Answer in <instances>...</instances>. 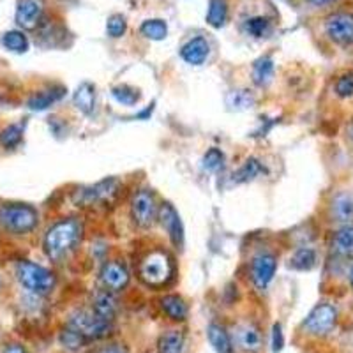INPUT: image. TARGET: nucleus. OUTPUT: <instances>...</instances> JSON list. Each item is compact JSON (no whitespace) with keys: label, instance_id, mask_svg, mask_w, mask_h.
Masks as SVG:
<instances>
[{"label":"nucleus","instance_id":"f257e3e1","mask_svg":"<svg viewBox=\"0 0 353 353\" xmlns=\"http://www.w3.org/2000/svg\"><path fill=\"white\" fill-rule=\"evenodd\" d=\"M80 239V225L74 219L59 221L44 235V253L50 260H61Z\"/></svg>","mask_w":353,"mask_h":353},{"label":"nucleus","instance_id":"f03ea898","mask_svg":"<svg viewBox=\"0 0 353 353\" xmlns=\"http://www.w3.org/2000/svg\"><path fill=\"white\" fill-rule=\"evenodd\" d=\"M37 210L25 203H8L0 209V225L8 232L23 235L37 226Z\"/></svg>","mask_w":353,"mask_h":353},{"label":"nucleus","instance_id":"7ed1b4c3","mask_svg":"<svg viewBox=\"0 0 353 353\" xmlns=\"http://www.w3.org/2000/svg\"><path fill=\"white\" fill-rule=\"evenodd\" d=\"M18 281L28 292L37 293V295H46L55 286V276L48 269H44L34 261L23 260L17 265Z\"/></svg>","mask_w":353,"mask_h":353},{"label":"nucleus","instance_id":"20e7f679","mask_svg":"<svg viewBox=\"0 0 353 353\" xmlns=\"http://www.w3.org/2000/svg\"><path fill=\"white\" fill-rule=\"evenodd\" d=\"M77 332H80L85 339H103L112 332V321L103 320L96 313L90 311H77L69 318V325Z\"/></svg>","mask_w":353,"mask_h":353},{"label":"nucleus","instance_id":"39448f33","mask_svg":"<svg viewBox=\"0 0 353 353\" xmlns=\"http://www.w3.org/2000/svg\"><path fill=\"white\" fill-rule=\"evenodd\" d=\"M140 277L147 285H165L172 277V263L168 254L152 253L145 258L140 265Z\"/></svg>","mask_w":353,"mask_h":353},{"label":"nucleus","instance_id":"423d86ee","mask_svg":"<svg viewBox=\"0 0 353 353\" xmlns=\"http://www.w3.org/2000/svg\"><path fill=\"white\" fill-rule=\"evenodd\" d=\"M119 181L115 179H106V181L97 182L96 185H88V188L78 189L72 200L74 203L83 205V207H90L94 203H106L112 201L119 193Z\"/></svg>","mask_w":353,"mask_h":353},{"label":"nucleus","instance_id":"0eeeda50","mask_svg":"<svg viewBox=\"0 0 353 353\" xmlns=\"http://www.w3.org/2000/svg\"><path fill=\"white\" fill-rule=\"evenodd\" d=\"M337 309L332 304H318L304 320V329L313 336H325L336 327Z\"/></svg>","mask_w":353,"mask_h":353},{"label":"nucleus","instance_id":"6e6552de","mask_svg":"<svg viewBox=\"0 0 353 353\" xmlns=\"http://www.w3.org/2000/svg\"><path fill=\"white\" fill-rule=\"evenodd\" d=\"M132 219L140 228H149L154 225V221L157 217V207L154 194L147 189L138 191L137 196L132 198Z\"/></svg>","mask_w":353,"mask_h":353},{"label":"nucleus","instance_id":"1a4fd4ad","mask_svg":"<svg viewBox=\"0 0 353 353\" xmlns=\"http://www.w3.org/2000/svg\"><path fill=\"white\" fill-rule=\"evenodd\" d=\"M325 32L330 37V41L341 44V46L353 44V14L336 12V14L329 17L325 21Z\"/></svg>","mask_w":353,"mask_h":353},{"label":"nucleus","instance_id":"9d476101","mask_svg":"<svg viewBox=\"0 0 353 353\" xmlns=\"http://www.w3.org/2000/svg\"><path fill=\"white\" fill-rule=\"evenodd\" d=\"M277 269V260L274 254L261 253L254 256L253 263H251V277L258 290H265L269 286V283L274 279V274Z\"/></svg>","mask_w":353,"mask_h":353},{"label":"nucleus","instance_id":"9b49d317","mask_svg":"<svg viewBox=\"0 0 353 353\" xmlns=\"http://www.w3.org/2000/svg\"><path fill=\"white\" fill-rule=\"evenodd\" d=\"M159 219L163 228L168 232L170 239H172L173 244L179 248V245L184 244V226H182V221L176 209L173 205L165 203L159 210Z\"/></svg>","mask_w":353,"mask_h":353},{"label":"nucleus","instance_id":"f8f14e48","mask_svg":"<svg viewBox=\"0 0 353 353\" xmlns=\"http://www.w3.org/2000/svg\"><path fill=\"white\" fill-rule=\"evenodd\" d=\"M101 281L112 292H119V290L125 288L129 283V272L122 263L117 261H108L103 265L101 269Z\"/></svg>","mask_w":353,"mask_h":353},{"label":"nucleus","instance_id":"ddd939ff","mask_svg":"<svg viewBox=\"0 0 353 353\" xmlns=\"http://www.w3.org/2000/svg\"><path fill=\"white\" fill-rule=\"evenodd\" d=\"M43 17V2L41 0H20L17 8V23L21 28L32 30L37 27Z\"/></svg>","mask_w":353,"mask_h":353},{"label":"nucleus","instance_id":"4468645a","mask_svg":"<svg viewBox=\"0 0 353 353\" xmlns=\"http://www.w3.org/2000/svg\"><path fill=\"white\" fill-rule=\"evenodd\" d=\"M209 52H210V46L209 43H207V39H203V37H194V39L188 41V43L182 46L181 57L188 62V64L201 65L205 61H207Z\"/></svg>","mask_w":353,"mask_h":353},{"label":"nucleus","instance_id":"2eb2a0df","mask_svg":"<svg viewBox=\"0 0 353 353\" xmlns=\"http://www.w3.org/2000/svg\"><path fill=\"white\" fill-rule=\"evenodd\" d=\"M72 103L85 115H90L94 112V106H96V87L88 81L78 85L77 92L72 96Z\"/></svg>","mask_w":353,"mask_h":353},{"label":"nucleus","instance_id":"dca6fc26","mask_svg":"<svg viewBox=\"0 0 353 353\" xmlns=\"http://www.w3.org/2000/svg\"><path fill=\"white\" fill-rule=\"evenodd\" d=\"M207 336H209L210 345H212V348L217 353H235L232 337L226 332L225 327L217 325V323H210L209 329H207Z\"/></svg>","mask_w":353,"mask_h":353},{"label":"nucleus","instance_id":"f3484780","mask_svg":"<svg viewBox=\"0 0 353 353\" xmlns=\"http://www.w3.org/2000/svg\"><path fill=\"white\" fill-rule=\"evenodd\" d=\"M332 249L337 256L353 258V226L346 225L337 230L334 235Z\"/></svg>","mask_w":353,"mask_h":353},{"label":"nucleus","instance_id":"a211bd4d","mask_svg":"<svg viewBox=\"0 0 353 353\" xmlns=\"http://www.w3.org/2000/svg\"><path fill=\"white\" fill-rule=\"evenodd\" d=\"M65 94L64 87H55L52 90H44V92L36 94L28 99V108L34 110V112H43V110H48L53 103H57L59 99H62V96Z\"/></svg>","mask_w":353,"mask_h":353},{"label":"nucleus","instance_id":"6ab92c4d","mask_svg":"<svg viewBox=\"0 0 353 353\" xmlns=\"http://www.w3.org/2000/svg\"><path fill=\"white\" fill-rule=\"evenodd\" d=\"M245 36L254 37V39H263L272 32V21L267 17H251L245 18L242 23Z\"/></svg>","mask_w":353,"mask_h":353},{"label":"nucleus","instance_id":"aec40b11","mask_svg":"<svg viewBox=\"0 0 353 353\" xmlns=\"http://www.w3.org/2000/svg\"><path fill=\"white\" fill-rule=\"evenodd\" d=\"M237 341L245 352H258L261 348L263 339H261V332L258 330V327L251 325V323H245V325H242L239 329Z\"/></svg>","mask_w":353,"mask_h":353},{"label":"nucleus","instance_id":"412c9836","mask_svg":"<svg viewBox=\"0 0 353 353\" xmlns=\"http://www.w3.org/2000/svg\"><path fill=\"white\" fill-rule=\"evenodd\" d=\"M94 313L103 318V320L113 321L117 314V302L112 293H97L96 299H94Z\"/></svg>","mask_w":353,"mask_h":353},{"label":"nucleus","instance_id":"4be33fe9","mask_svg":"<svg viewBox=\"0 0 353 353\" xmlns=\"http://www.w3.org/2000/svg\"><path fill=\"white\" fill-rule=\"evenodd\" d=\"M332 216L339 223L353 219V198L350 194H337L332 201Z\"/></svg>","mask_w":353,"mask_h":353},{"label":"nucleus","instance_id":"5701e85b","mask_svg":"<svg viewBox=\"0 0 353 353\" xmlns=\"http://www.w3.org/2000/svg\"><path fill=\"white\" fill-rule=\"evenodd\" d=\"M274 77V62L270 57H261L253 64V81L258 87L269 83Z\"/></svg>","mask_w":353,"mask_h":353},{"label":"nucleus","instance_id":"b1692460","mask_svg":"<svg viewBox=\"0 0 353 353\" xmlns=\"http://www.w3.org/2000/svg\"><path fill=\"white\" fill-rule=\"evenodd\" d=\"M263 172H265V168L260 161L254 159V157H249L244 165L237 170V173L233 175V182H237V184H244V182L254 181V179H256V176Z\"/></svg>","mask_w":353,"mask_h":353},{"label":"nucleus","instance_id":"393cba45","mask_svg":"<svg viewBox=\"0 0 353 353\" xmlns=\"http://www.w3.org/2000/svg\"><path fill=\"white\" fill-rule=\"evenodd\" d=\"M161 305H163V309H165V313L168 314L172 320H185V316H188V305H185V302L182 301L179 295H166L163 301H161Z\"/></svg>","mask_w":353,"mask_h":353},{"label":"nucleus","instance_id":"a878e982","mask_svg":"<svg viewBox=\"0 0 353 353\" xmlns=\"http://www.w3.org/2000/svg\"><path fill=\"white\" fill-rule=\"evenodd\" d=\"M316 265V251L311 248H301L293 253L290 267L295 270H311Z\"/></svg>","mask_w":353,"mask_h":353},{"label":"nucleus","instance_id":"bb28decb","mask_svg":"<svg viewBox=\"0 0 353 353\" xmlns=\"http://www.w3.org/2000/svg\"><path fill=\"white\" fill-rule=\"evenodd\" d=\"M228 18V2L226 0H210L209 12H207V23L214 28H221Z\"/></svg>","mask_w":353,"mask_h":353},{"label":"nucleus","instance_id":"cd10ccee","mask_svg":"<svg viewBox=\"0 0 353 353\" xmlns=\"http://www.w3.org/2000/svg\"><path fill=\"white\" fill-rule=\"evenodd\" d=\"M182 346H184V336L179 330H170L163 334L157 343L159 353H182Z\"/></svg>","mask_w":353,"mask_h":353},{"label":"nucleus","instance_id":"c85d7f7f","mask_svg":"<svg viewBox=\"0 0 353 353\" xmlns=\"http://www.w3.org/2000/svg\"><path fill=\"white\" fill-rule=\"evenodd\" d=\"M2 44L12 53H25L28 50V39L20 30H9L2 37Z\"/></svg>","mask_w":353,"mask_h":353},{"label":"nucleus","instance_id":"c756f323","mask_svg":"<svg viewBox=\"0 0 353 353\" xmlns=\"http://www.w3.org/2000/svg\"><path fill=\"white\" fill-rule=\"evenodd\" d=\"M226 105L232 110L241 112V110H248L254 105V97L249 90H232L226 96Z\"/></svg>","mask_w":353,"mask_h":353},{"label":"nucleus","instance_id":"7c9ffc66","mask_svg":"<svg viewBox=\"0 0 353 353\" xmlns=\"http://www.w3.org/2000/svg\"><path fill=\"white\" fill-rule=\"evenodd\" d=\"M140 32L152 41H163L168 36V25L163 20H147L141 23Z\"/></svg>","mask_w":353,"mask_h":353},{"label":"nucleus","instance_id":"2f4dec72","mask_svg":"<svg viewBox=\"0 0 353 353\" xmlns=\"http://www.w3.org/2000/svg\"><path fill=\"white\" fill-rule=\"evenodd\" d=\"M112 96L115 97L119 105L124 106H134L140 101V92H138L137 88L129 87V85H117V87H113Z\"/></svg>","mask_w":353,"mask_h":353},{"label":"nucleus","instance_id":"473e14b6","mask_svg":"<svg viewBox=\"0 0 353 353\" xmlns=\"http://www.w3.org/2000/svg\"><path fill=\"white\" fill-rule=\"evenodd\" d=\"M23 138V128L18 124H11L0 132V143L4 145L6 149H14L18 147Z\"/></svg>","mask_w":353,"mask_h":353},{"label":"nucleus","instance_id":"72a5a7b5","mask_svg":"<svg viewBox=\"0 0 353 353\" xmlns=\"http://www.w3.org/2000/svg\"><path fill=\"white\" fill-rule=\"evenodd\" d=\"M61 343L68 350H80V348H83V345L87 343V339H85L80 332H77L74 329L68 327V329L61 334Z\"/></svg>","mask_w":353,"mask_h":353},{"label":"nucleus","instance_id":"f704fd0d","mask_svg":"<svg viewBox=\"0 0 353 353\" xmlns=\"http://www.w3.org/2000/svg\"><path fill=\"white\" fill-rule=\"evenodd\" d=\"M225 163V154L221 152L219 149H210L203 156V170L207 172H219Z\"/></svg>","mask_w":353,"mask_h":353},{"label":"nucleus","instance_id":"c9c22d12","mask_svg":"<svg viewBox=\"0 0 353 353\" xmlns=\"http://www.w3.org/2000/svg\"><path fill=\"white\" fill-rule=\"evenodd\" d=\"M125 28H128V21L122 14H112L106 21V32L110 37H121L125 34Z\"/></svg>","mask_w":353,"mask_h":353},{"label":"nucleus","instance_id":"e433bc0d","mask_svg":"<svg viewBox=\"0 0 353 353\" xmlns=\"http://www.w3.org/2000/svg\"><path fill=\"white\" fill-rule=\"evenodd\" d=\"M336 94L339 97L353 96V72L343 74V77L336 81Z\"/></svg>","mask_w":353,"mask_h":353},{"label":"nucleus","instance_id":"4c0bfd02","mask_svg":"<svg viewBox=\"0 0 353 353\" xmlns=\"http://www.w3.org/2000/svg\"><path fill=\"white\" fill-rule=\"evenodd\" d=\"M283 346H285V337H283V329L279 323L272 327V352L277 353L281 352Z\"/></svg>","mask_w":353,"mask_h":353},{"label":"nucleus","instance_id":"58836bf2","mask_svg":"<svg viewBox=\"0 0 353 353\" xmlns=\"http://www.w3.org/2000/svg\"><path fill=\"white\" fill-rule=\"evenodd\" d=\"M4 353H27V352H25L23 346L20 345H9L8 348L4 350Z\"/></svg>","mask_w":353,"mask_h":353},{"label":"nucleus","instance_id":"ea45409f","mask_svg":"<svg viewBox=\"0 0 353 353\" xmlns=\"http://www.w3.org/2000/svg\"><path fill=\"white\" fill-rule=\"evenodd\" d=\"M101 353H125V352L122 348H119V346H110V348H105Z\"/></svg>","mask_w":353,"mask_h":353},{"label":"nucleus","instance_id":"a19ab883","mask_svg":"<svg viewBox=\"0 0 353 353\" xmlns=\"http://www.w3.org/2000/svg\"><path fill=\"white\" fill-rule=\"evenodd\" d=\"M311 4H316V6H323V4H330L334 0H309Z\"/></svg>","mask_w":353,"mask_h":353},{"label":"nucleus","instance_id":"79ce46f5","mask_svg":"<svg viewBox=\"0 0 353 353\" xmlns=\"http://www.w3.org/2000/svg\"><path fill=\"white\" fill-rule=\"evenodd\" d=\"M350 285H352V288H353V267H352V270H350Z\"/></svg>","mask_w":353,"mask_h":353},{"label":"nucleus","instance_id":"37998d69","mask_svg":"<svg viewBox=\"0 0 353 353\" xmlns=\"http://www.w3.org/2000/svg\"><path fill=\"white\" fill-rule=\"evenodd\" d=\"M0 286H2V279H0Z\"/></svg>","mask_w":353,"mask_h":353},{"label":"nucleus","instance_id":"c03bdc74","mask_svg":"<svg viewBox=\"0 0 353 353\" xmlns=\"http://www.w3.org/2000/svg\"><path fill=\"white\" fill-rule=\"evenodd\" d=\"M352 137H353V128H352Z\"/></svg>","mask_w":353,"mask_h":353}]
</instances>
